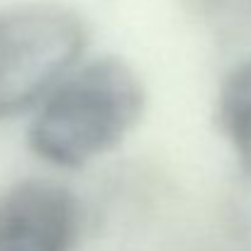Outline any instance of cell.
Returning a JSON list of instances; mask_svg holds the SVG:
<instances>
[{
    "label": "cell",
    "mask_w": 251,
    "mask_h": 251,
    "mask_svg": "<svg viewBox=\"0 0 251 251\" xmlns=\"http://www.w3.org/2000/svg\"><path fill=\"white\" fill-rule=\"evenodd\" d=\"M147 90L120 56H102L69 71L32 120L29 147L54 166L81 168L115 149L142 120Z\"/></svg>",
    "instance_id": "6da1fadb"
},
{
    "label": "cell",
    "mask_w": 251,
    "mask_h": 251,
    "mask_svg": "<svg viewBox=\"0 0 251 251\" xmlns=\"http://www.w3.org/2000/svg\"><path fill=\"white\" fill-rule=\"evenodd\" d=\"M90 42L71 7L34 2L0 12V120L20 115L59 83Z\"/></svg>",
    "instance_id": "7a4b0ae2"
},
{
    "label": "cell",
    "mask_w": 251,
    "mask_h": 251,
    "mask_svg": "<svg viewBox=\"0 0 251 251\" xmlns=\"http://www.w3.org/2000/svg\"><path fill=\"white\" fill-rule=\"evenodd\" d=\"M81 229L76 195L47 178L0 190V251H74Z\"/></svg>",
    "instance_id": "3957f363"
},
{
    "label": "cell",
    "mask_w": 251,
    "mask_h": 251,
    "mask_svg": "<svg viewBox=\"0 0 251 251\" xmlns=\"http://www.w3.org/2000/svg\"><path fill=\"white\" fill-rule=\"evenodd\" d=\"M215 120L229 142L244 176L251 180V59L229 71L215 105Z\"/></svg>",
    "instance_id": "277c9868"
},
{
    "label": "cell",
    "mask_w": 251,
    "mask_h": 251,
    "mask_svg": "<svg viewBox=\"0 0 251 251\" xmlns=\"http://www.w3.org/2000/svg\"><path fill=\"white\" fill-rule=\"evenodd\" d=\"M190 12L217 29H249L251 0H185Z\"/></svg>",
    "instance_id": "5b68a950"
}]
</instances>
